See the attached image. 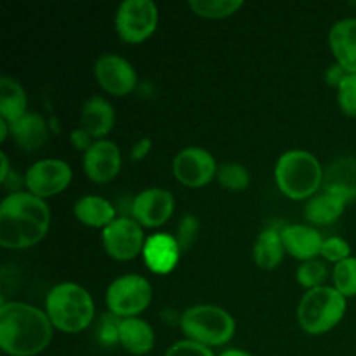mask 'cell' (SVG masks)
Here are the masks:
<instances>
[{"mask_svg": "<svg viewBox=\"0 0 356 356\" xmlns=\"http://www.w3.org/2000/svg\"><path fill=\"white\" fill-rule=\"evenodd\" d=\"M51 212L42 198L24 191L7 195L0 204V245L26 249L45 236Z\"/></svg>", "mask_w": 356, "mask_h": 356, "instance_id": "1", "label": "cell"}, {"mask_svg": "<svg viewBox=\"0 0 356 356\" xmlns=\"http://www.w3.org/2000/svg\"><path fill=\"white\" fill-rule=\"evenodd\" d=\"M52 323L47 313L26 302L0 306V348L10 356H35L47 348Z\"/></svg>", "mask_w": 356, "mask_h": 356, "instance_id": "2", "label": "cell"}, {"mask_svg": "<svg viewBox=\"0 0 356 356\" xmlns=\"http://www.w3.org/2000/svg\"><path fill=\"white\" fill-rule=\"evenodd\" d=\"M278 190L292 200H305L323 184V169L318 159L305 149H291L278 159L275 167Z\"/></svg>", "mask_w": 356, "mask_h": 356, "instance_id": "3", "label": "cell"}, {"mask_svg": "<svg viewBox=\"0 0 356 356\" xmlns=\"http://www.w3.org/2000/svg\"><path fill=\"white\" fill-rule=\"evenodd\" d=\"M45 309L52 325L68 334L87 329L94 318L92 298L76 284L56 285L47 294Z\"/></svg>", "mask_w": 356, "mask_h": 356, "instance_id": "4", "label": "cell"}, {"mask_svg": "<svg viewBox=\"0 0 356 356\" xmlns=\"http://www.w3.org/2000/svg\"><path fill=\"white\" fill-rule=\"evenodd\" d=\"M346 298L336 287H316L302 296L298 308L299 325L306 334L320 336L343 320Z\"/></svg>", "mask_w": 356, "mask_h": 356, "instance_id": "5", "label": "cell"}, {"mask_svg": "<svg viewBox=\"0 0 356 356\" xmlns=\"http://www.w3.org/2000/svg\"><path fill=\"white\" fill-rule=\"evenodd\" d=\"M181 329L190 341L204 346H221L235 334V320L219 306H191L181 316Z\"/></svg>", "mask_w": 356, "mask_h": 356, "instance_id": "6", "label": "cell"}, {"mask_svg": "<svg viewBox=\"0 0 356 356\" xmlns=\"http://www.w3.org/2000/svg\"><path fill=\"white\" fill-rule=\"evenodd\" d=\"M152 285L139 275L115 278L106 291V305L115 316L131 318L145 312L152 302Z\"/></svg>", "mask_w": 356, "mask_h": 356, "instance_id": "7", "label": "cell"}, {"mask_svg": "<svg viewBox=\"0 0 356 356\" xmlns=\"http://www.w3.org/2000/svg\"><path fill=\"white\" fill-rule=\"evenodd\" d=\"M159 9L152 0H125L115 16L118 37L129 44H139L155 31Z\"/></svg>", "mask_w": 356, "mask_h": 356, "instance_id": "8", "label": "cell"}, {"mask_svg": "<svg viewBox=\"0 0 356 356\" xmlns=\"http://www.w3.org/2000/svg\"><path fill=\"white\" fill-rule=\"evenodd\" d=\"M72 176V169L66 162L58 159H45L38 160L28 169L24 184L31 195L44 200L61 193L70 184Z\"/></svg>", "mask_w": 356, "mask_h": 356, "instance_id": "9", "label": "cell"}, {"mask_svg": "<svg viewBox=\"0 0 356 356\" xmlns=\"http://www.w3.org/2000/svg\"><path fill=\"white\" fill-rule=\"evenodd\" d=\"M145 235L136 219L117 218L103 229V245L118 261L134 259L145 249Z\"/></svg>", "mask_w": 356, "mask_h": 356, "instance_id": "10", "label": "cell"}, {"mask_svg": "<svg viewBox=\"0 0 356 356\" xmlns=\"http://www.w3.org/2000/svg\"><path fill=\"white\" fill-rule=\"evenodd\" d=\"M216 160L204 148H184L172 162V172L181 184L190 188H200L211 183L216 176Z\"/></svg>", "mask_w": 356, "mask_h": 356, "instance_id": "11", "label": "cell"}, {"mask_svg": "<svg viewBox=\"0 0 356 356\" xmlns=\"http://www.w3.org/2000/svg\"><path fill=\"white\" fill-rule=\"evenodd\" d=\"M94 75L106 92L125 96L138 83V75L131 63L118 54H104L94 65Z\"/></svg>", "mask_w": 356, "mask_h": 356, "instance_id": "12", "label": "cell"}, {"mask_svg": "<svg viewBox=\"0 0 356 356\" xmlns=\"http://www.w3.org/2000/svg\"><path fill=\"white\" fill-rule=\"evenodd\" d=\"M174 212V197L162 188H148L132 202V216L136 221L148 228H159Z\"/></svg>", "mask_w": 356, "mask_h": 356, "instance_id": "13", "label": "cell"}, {"mask_svg": "<svg viewBox=\"0 0 356 356\" xmlns=\"http://www.w3.org/2000/svg\"><path fill=\"white\" fill-rule=\"evenodd\" d=\"M122 165L120 149L115 143L101 139L83 153V170L94 183L104 184L113 179Z\"/></svg>", "mask_w": 356, "mask_h": 356, "instance_id": "14", "label": "cell"}, {"mask_svg": "<svg viewBox=\"0 0 356 356\" xmlns=\"http://www.w3.org/2000/svg\"><path fill=\"white\" fill-rule=\"evenodd\" d=\"M181 249L176 236H170L167 233H156L149 236L143 249V257L145 263L153 273L167 275L176 268L179 261Z\"/></svg>", "mask_w": 356, "mask_h": 356, "instance_id": "15", "label": "cell"}, {"mask_svg": "<svg viewBox=\"0 0 356 356\" xmlns=\"http://www.w3.org/2000/svg\"><path fill=\"white\" fill-rule=\"evenodd\" d=\"M282 242H284L285 250H287L291 256H294L296 259L312 261L313 257L318 256L320 250H322L323 238L315 228L306 225H291L284 226V229H280Z\"/></svg>", "mask_w": 356, "mask_h": 356, "instance_id": "16", "label": "cell"}, {"mask_svg": "<svg viewBox=\"0 0 356 356\" xmlns=\"http://www.w3.org/2000/svg\"><path fill=\"white\" fill-rule=\"evenodd\" d=\"M329 44L337 65L348 73H356V17L337 21L330 28Z\"/></svg>", "mask_w": 356, "mask_h": 356, "instance_id": "17", "label": "cell"}, {"mask_svg": "<svg viewBox=\"0 0 356 356\" xmlns=\"http://www.w3.org/2000/svg\"><path fill=\"white\" fill-rule=\"evenodd\" d=\"M115 110L108 99L101 96H92L83 103L80 113V127L92 139L101 141V138L113 129Z\"/></svg>", "mask_w": 356, "mask_h": 356, "instance_id": "18", "label": "cell"}, {"mask_svg": "<svg viewBox=\"0 0 356 356\" xmlns=\"http://www.w3.org/2000/svg\"><path fill=\"white\" fill-rule=\"evenodd\" d=\"M118 343L132 355H146L155 346L152 325L141 318H122L118 325Z\"/></svg>", "mask_w": 356, "mask_h": 356, "instance_id": "19", "label": "cell"}, {"mask_svg": "<svg viewBox=\"0 0 356 356\" xmlns=\"http://www.w3.org/2000/svg\"><path fill=\"white\" fill-rule=\"evenodd\" d=\"M323 188L325 191L341 195L346 200L356 197V159L343 156L330 163L329 169L323 172Z\"/></svg>", "mask_w": 356, "mask_h": 356, "instance_id": "20", "label": "cell"}, {"mask_svg": "<svg viewBox=\"0 0 356 356\" xmlns=\"http://www.w3.org/2000/svg\"><path fill=\"white\" fill-rule=\"evenodd\" d=\"M9 125L17 146L26 149V152L38 149L40 146L45 145V141L49 138L47 124H45L44 117L38 113H30L28 111L24 117H21L19 120Z\"/></svg>", "mask_w": 356, "mask_h": 356, "instance_id": "21", "label": "cell"}, {"mask_svg": "<svg viewBox=\"0 0 356 356\" xmlns=\"http://www.w3.org/2000/svg\"><path fill=\"white\" fill-rule=\"evenodd\" d=\"M350 200L332 191H323L306 204L305 216L313 225H332L341 218Z\"/></svg>", "mask_w": 356, "mask_h": 356, "instance_id": "22", "label": "cell"}, {"mask_svg": "<svg viewBox=\"0 0 356 356\" xmlns=\"http://www.w3.org/2000/svg\"><path fill=\"white\" fill-rule=\"evenodd\" d=\"M75 216L80 222L90 228H106L110 222L115 221V209L106 198L97 195H87L76 200Z\"/></svg>", "mask_w": 356, "mask_h": 356, "instance_id": "23", "label": "cell"}, {"mask_svg": "<svg viewBox=\"0 0 356 356\" xmlns=\"http://www.w3.org/2000/svg\"><path fill=\"white\" fill-rule=\"evenodd\" d=\"M26 113V92L23 87L10 76H0V118L14 124Z\"/></svg>", "mask_w": 356, "mask_h": 356, "instance_id": "24", "label": "cell"}, {"mask_svg": "<svg viewBox=\"0 0 356 356\" xmlns=\"http://www.w3.org/2000/svg\"><path fill=\"white\" fill-rule=\"evenodd\" d=\"M285 247L282 242V235L278 229L266 228L257 236L254 245V261L261 270H273L284 259Z\"/></svg>", "mask_w": 356, "mask_h": 356, "instance_id": "25", "label": "cell"}, {"mask_svg": "<svg viewBox=\"0 0 356 356\" xmlns=\"http://www.w3.org/2000/svg\"><path fill=\"white\" fill-rule=\"evenodd\" d=\"M190 9L202 17H228L243 6V0H190Z\"/></svg>", "mask_w": 356, "mask_h": 356, "instance_id": "26", "label": "cell"}, {"mask_svg": "<svg viewBox=\"0 0 356 356\" xmlns=\"http://www.w3.org/2000/svg\"><path fill=\"white\" fill-rule=\"evenodd\" d=\"M334 287L344 296H356V257H348L334 268Z\"/></svg>", "mask_w": 356, "mask_h": 356, "instance_id": "27", "label": "cell"}, {"mask_svg": "<svg viewBox=\"0 0 356 356\" xmlns=\"http://www.w3.org/2000/svg\"><path fill=\"white\" fill-rule=\"evenodd\" d=\"M219 183L232 191H242L249 186L250 174L242 163L228 162L219 169L218 172Z\"/></svg>", "mask_w": 356, "mask_h": 356, "instance_id": "28", "label": "cell"}, {"mask_svg": "<svg viewBox=\"0 0 356 356\" xmlns=\"http://www.w3.org/2000/svg\"><path fill=\"white\" fill-rule=\"evenodd\" d=\"M327 278V266L320 261H305L301 266L298 268V282L306 287L308 291L316 287H322L323 280Z\"/></svg>", "mask_w": 356, "mask_h": 356, "instance_id": "29", "label": "cell"}, {"mask_svg": "<svg viewBox=\"0 0 356 356\" xmlns=\"http://www.w3.org/2000/svg\"><path fill=\"white\" fill-rule=\"evenodd\" d=\"M339 106L348 117H356V73H348L337 87Z\"/></svg>", "mask_w": 356, "mask_h": 356, "instance_id": "30", "label": "cell"}, {"mask_svg": "<svg viewBox=\"0 0 356 356\" xmlns=\"http://www.w3.org/2000/svg\"><path fill=\"white\" fill-rule=\"evenodd\" d=\"M351 252L350 243L346 242L341 236H330L325 238L322 243V250H320V256L325 257L327 261H332V263H341V261L348 259Z\"/></svg>", "mask_w": 356, "mask_h": 356, "instance_id": "31", "label": "cell"}, {"mask_svg": "<svg viewBox=\"0 0 356 356\" xmlns=\"http://www.w3.org/2000/svg\"><path fill=\"white\" fill-rule=\"evenodd\" d=\"M198 228H200V225H198V219L195 218V216L186 214L181 219L176 235V240L177 243H179L181 250H186L193 245L195 238H197L198 235Z\"/></svg>", "mask_w": 356, "mask_h": 356, "instance_id": "32", "label": "cell"}, {"mask_svg": "<svg viewBox=\"0 0 356 356\" xmlns=\"http://www.w3.org/2000/svg\"><path fill=\"white\" fill-rule=\"evenodd\" d=\"M163 356H214V353L207 346H204V344L186 339L172 344Z\"/></svg>", "mask_w": 356, "mask_h": 356, "instance_id": "33", "label": "cell"}, {"mask_svg": "<svg viewBox=\"0 0 356 356\" xmlns=\"http://www.w3.org/2000/svg\"><path fill=\"white\" fill-rule=\"evenodd\" d=\"M70 139H72L73 146H75L76 149H80V152H87V149L94 145V143H90L92 141V138H90V136L87 134L82 127L75 129V131L72 132V138Z\"/></svg>", "mask_w": 356, "mask_h": 356, "instance_id": "34", "label": "cell"}, {"mask_svg": "<svg viewBox=\"0 0 356 356\" xmlns=\"http://www.w3.org/2000/svg\"><path fill=\"white\" fill-rule=\"evenodd\" d=\"M346 75H348V72L343 68V66H341V65H332L329 70H327V73H325L327 83H329V86H332V87L334 86L339 87V83L343 82L344 76H346Z\"/></svg>", "mask_w": 356, "mask_h": 356, "instance_id": "35", "label": "cell"}, {"mask_svg": "<svg viewBox=\"0 0 356 356\" xmlns=\"http://www.w3.org/2000/svg\"><path fill=\"white\" fill-rule=\"evenodd\" d=\"M149 149H152V141H149L148 138L139 139V141L134 145V148H132L131 159H132V160H141V159H145V156L149 153Z\"/></svg>", "mask_w": 356, "mask_h": 356, "instance_id": "36", "label": "cell"}, {"mask_svg": "<svg viewBox=\"0 0 356 356\" xmlns=\"http://www.w3.org/2000/svg\"><path fill=\"white\" fill-rule=\"evenodd\" d=\"M0 159H2V170H0V183L6 184L7 177H9V160H7L6 152L0 153Z\"/></svg>", "mask_w": 356, "mask_h": 356, "instance_id": "37", "label": "cell"}, {"mask_svg": "<svg viewBox=\"0 0 356 356\" xmlns=\"http://www.w3.org/2000/svg\"><path fill=\"white\" fill-rule=\"evenodd\" d=\"M219 356H252V355L247 353V351H242V350H226V351H222Z\"/></svg>", "mask_w": 356, "mask_h": 356, "instance_id": "38", "label": "cell"}, {"mask_svg": "<svg viewBox=\"0 0 356 356\" xmlns=\"http://www.w3.org/2000/svg\"><path fill=\"white\" fill-rule=\"evenodd\" d=\"M7 127H9V124L3 118H0V141L7 139Z\"/></svg>", "mask_w": 356, "mask_h": 356, "instance_id": "39", "label": "cell"}]
</instances>
